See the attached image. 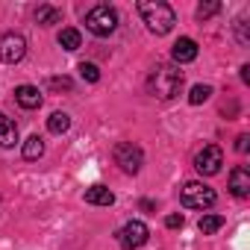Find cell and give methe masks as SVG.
Segmentation results:
<instances>
[{
	"label": "cell",
	"mask_w": 250,
	"mask_h": 250,
	"mask_svg": "<svg viewBox=\"0 0 250 250\" xmlns=\"http://www.w3.org/2000/svg\"><path fill=\"white\" fill-rule=\"evenodd\" d=\"M139 15L145 18L147 30L156 33V36H168L177 24V15L168 3H162V0H139Z\"/></svg>",
	"instance_id": "obj_1"
},
{
	"label": "cell",
	"mask_w": 250,
	"mask_h": 250,
	"mask_svg": "<svg viewBox=\"0 0 250 250\" xmlns=\"http://www.w3.org/2000/svg\"><path fill=\"white\" fill-rule=\"evenodd\" d=\"M180 88H183V71H177L174 65H156L147 77V91L159 100L177 97Z\"/></svg>",
	"instance_id": "obj_2"
},
{
	"label": "cell",
	"mask_w": 250,
	"mask_h": 250,
	"mask_svg": "<svg viewBox=\"0 0 250 250\" xmlns=\"http://www.w3.org/2000/svg\"><path fill=\"white\" fill-rule=\"evenodd\" d=\"M115 27H118V12H115L112 6L100 3V6L88 9V15H85V30H88V33H94V36L103 39V36H112Z\"/></svg>",
	"instance_id": "obj_3"
},
{
	"label": "cell",
	"mask_w": 250,
	"mask_h": 250,
	"mask_svg": "<svg viewBox=\"0 0 250 250\" xmlns=\"http://www.w3.org/2000/svg\"><path fill=\"white\" fill-rule=\"evenodd\" d=\"M180 203L188 209H209L215 203V188H209L203 183H186L180 188Z\"/></svg>",
	"instance_id": "obj_4"
},
{
	"label": "cell",
	"mask_w": 250,
	"mask_h": 250,
	"mask_svg": "<svg viewBox=\"0 0 250 250\" xmlns=\"http://www.w3.org/2000/svg\"><path fill=\"white\" fill-rule=\"evenodd\" d=\"M115 165H118L124 174H139L142 165H145L142 147L133 145V142H121V145H115Z\"/></svg>",
	"instance_id": "obj_5"
},
{
	"label": "cell",
	"mask_w": 250,
	"mask_h": 250,
	"mask_svg": "<svg viewBox=\"0 0 250 250\" xmlns=\"http://www.w3.org/2000/svg\"><path fill=\"white\" fill-rule=\"evenodd\" d=\"M147 238H150V229H147V224H142V221H130V224H124V227L118 229V244H121L124 250H139Z\"/></svg>",
	"instance_id": "obj_6"
},
{
	"label": "cell",
	"mask_w": 250,
	"mask_h": 250,
	"mask_svg": "<svg viewBox=\"0 0 250 250\" xmlns=\"http://www.w3.org/2000/svg\"><path fill=\"white\" fill-rule=\"evenodd\" d=\"M224 165V150L218 145H203V150H197L194 156V168L203 174V177H215Z\"/></svg>",
	"instance_id": "obj_7"
},
{
	"label": "cell",
	"mask_w": 250,
	"mask_h": 250,
	"mask_svg": "<svg viewBox=\"0 0 250 250\" xmlns=\"http://www.w3.org/2000/svg\"><path fill=\"white\" fill-rule=\"evenodd\" d=\"M24 53H27L24 36H18V33H3V36H0V62L15 65V62L24 59Z\"/></svg>",
	"instance_id": "obj_8"
},
{
	"label": "cell",
	"mask_w": 250,
	"mask_h": 250,
	"mask_svg": "<svg viewBox=\"0 0 250 250\" xmlns=\"http://www.w3.org/2000/svg\"><path fill=\"white\" fill-rule=\"evenodd\" d=\"M229 191H232L235 197H247V194H250V171H247L244 165L232 168V174H229Z\"/></svg>",
	"instance_id": "obj_9"
},
{
	"label": "cell",
	"mask_w": 250,
	"mask_h": 250,
	"mask_svg": "<svg viewBox=\"0 0 250 250\" xmlns=\"http://www.w3.org/2000/svg\"><path fill=\"white\" fill-rule=\"evenodd\" d=\"M171 56H174V62H177V65L194 62V59H197V42H194V39H180V42L174 44Z\"/></svg>",
	"instance_id": "obj_10"
},
{
	"label": "cell",
	"mask_w": 250,
	"mask_h": 250,
	"mask_svg": "<svg viewBox=\"0 0 250 250\" xmlns=\"http://www.w3.org/2000/svg\"><path fill=\"white\" fill-rule=\"evenodd\" d=\"M15 100H18L24 109H39L44 97H42V91H39L36 85H18V88H15Z\"/></svg>",
	"instance_id": "obj_11"
},
{
	"label": "cell",
	"mask_w": 250,
	"mask_h": 250,
	"mask_svg": "<svg viewBox=\"0 0 250 250\" xmlns=\"http://www.w3.org/2000/svg\"><path fill=\"white\" fill-rule=\"evenodd\" d=\"M85 203H91V206H112L115 194L106 186H91V188H85Z\"/></svg>",
	"instance_id": "obj_12"
},
{
	"label": "cell",
	"mask_w": 250,
	"mask_h": 250,
	"mask_svg": "<svg viewBox=\"0 0 250 250\" xmlns=\"http://www.w3.org/2000/svg\"><path fill=\"white\" fill-rule=\"evenodd\" d=\"M15 142H18L15 121H9L3 112H0V147H15Z\"/></svg>",
	"instance_id": "obj_13"
},
{
	"label": "cell",
	"mask_w": 250,
	"mask_h": 250,
	"mask_svg": "<svg viewBox=\"0 0 250 250\" xmlns=\"http://www.w3.org/2000/svg\"><path fill=\"white\" fill-rule=\"evenodd\" d=\"M36 21H39L42 27H53V24L62 21V9H56V6H39Z\"/></svg>",
	"instance_id": "obj_14"
},
{
	"label": "cell",
	"mask_w": 250,
	"mask_h": 250,
	"mask_svg": "<svg viewBox=\"0 0 250 250\" xmlns=\"http://www.w3.org/2000/svg\"><path fill=\"white\" fill-rule=\"evenodd\" d=\"M80 44H83V36H80L74 27H65V30L59 33V47H62V50H77Z\"/></svg>",
	"instance_id": "obj_15"
},
{
	"label": "cell",
	"mask_w": 250,
	"mask_h": 250,
	"mask_svg": "<svg viewBox=\"0 0 250 250\" xmlns=\"http://www.w3.org/2000/svg\"><path fill=\"white\" fill-rule=\"evenodd\" d=\"M68 127H71V118H68L65 112H53V115L47 118V130L56 133V136H59V133H68Z\"/></svg>",
	"instance_id": "obj_16"
},
{
	"label": "cell",
	"mask_w": 250,
	"mask_h": 250,
	"mask_svg": "<svg viewBox=\"0 0 250 250\" xmlns=\"http://www.w3.org/2000/svg\"><path fill=\"white\" fill-rule=\"evenodd\" d=\"M44 156V142L39 136H30L24 142V159H42Z\"/></svg>",
	"instance_id": "obj_17"
},
{
	"label": "cell",
	"mask_w": 250,
	"mask_h": 250,
	"mask_svg": "<svg viewBox=\"0 0 250 250\" xmlns=\"http://www.w3.org/2000/svg\"><path fill=\"white\" fill-rule=\"evenodd\" d=\"M197 227H200L203 235H212V232H218V229L224 227V215H203Z\"/></svg>",
	"instance_id": "obj_18"
},
{
	"label": "cell",
	"mask_w": 250,
	"mask_h": 250,
	"mask_svg": "<svg viewBox=\"0 0 250 250\" xmlns=\"http://www.w3.org/2000/svg\"><path fill=\"white\" fill-rule=\"evenodd\" d=\"M209 97H212V85H194V88H191V94H188V103L200 106V103H206Z\"/></svg>",
	"instance_id": "obj_19"
},
{
	"label": "cell",
	"mask_w": 250,
	"mask_h": 250,
	"mask_svg": "<svg viewBox=\"0 0 250 250\" xmlns=\"http://www.w3.org/2000/svg\"><path fill=\"white\" fill-rule=\"evenodd\" d=\"M80 77H83L85 83H97V80H100V71H97V65H91V62H80Z\"/></svg>",
	"instance_id": "obj_20"
},
{
	"label": "cell",
	"mask_w": 250,
	"mask_h": 250,
	"mask_svg": "<svg viewBox=\"0 0 250 250\" xmlns=\"http://www.w3.org/2000/svg\"><path fill=\"white\" fill-rule=\"evenodd\" d=\"M221 12V3H200L197 6V18H212Z\"/></svg>",
	"instance_id": "obj_21"
},
{
	"label": "cell",
	"mask_w": 250,
	"mask_h": 250,
	"mask_svg": "<svg viewBox=\"0 0 250 250\" xmlns=\"http://www.w3.org/2000/svg\"><path fill=\"white\" fill-rule=\"evenodd\" d=\"M183 224H186L183 215H168V218H165V227H171V229H177V227H183Z\"/></svg>",
	"instance_id": "obj_22"
},
{
	"label": "cell",
	"mask_w": 250,
	"mask_h": 250,
	"mask_svg": "<svg viewBox=\"0 0 250 250\" xmlns=\"http://www.w3.org/2000/svg\"><path fill=\"white\" fill-rule=\"evenodd\" d=\"M247 142H250L247 136H238V139H235V150H238V153H247Z\"/></svg>",
	"instance_id": "obj_23"
},
{
	"label": "cell",
	"mask_w": 250,
	"mask_h": 250,
	"mask_svg": "<svg viewBox=\"0 0 250 250\" xmlns=\"http://www.w3.org/2000/svg\"><path fill=\"white\" fill-rule=\"evenodd\" d=\"M50 85L53 88H71V80H65V77L62 80H50Z\"/></svg>",
	"instance_id": "obj_24"
},
{
	"label": "cell",
	"mask_w": 250,
	"mask_h": 250,
	"mask_svg": "<svg viewBox=\"0 0 250 250\" xmlns=\"http://www.w3.org/2000/svg\"><path fill=\"white\" fill-rule=\"evenodd\" d=\"M241 80L250 83V65H241Z\"/></svg>",
	"instance_id": "obj_25"
}]
</instances>
